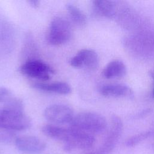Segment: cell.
Returning <instances> with one entry per match:
<instances>
[{
  "instance_id": "obj_14",
  "label": "cell",
  "mask_w": 154,
  "mask_h": 154,
  "mask_svg": "<svg viewBox=\"0 0 154 154\" xmlns=\"http://www.w3.org/2000/svg\"><path fill=\"white\" fill-rule=\"evenodd\" d=\"M126 67L123 61L114 60L110 61L102 71L103 76L106 79L120 78L125 75Z\"/></svg>"
},
{
  "instance_id": "obj_22",
  "label": "cell",
  "mask_w": 154,
  "mask_h": 154,
  "mask_svg": "<svg viewBox=\"0 0 154 154\" xmlns=\"http://www.w3.org/2000/svg\"><path fill=\"white\" fill-rule=\"evenodd\" d=\"M149 74H150V76L154 79V67H153V68L150 71Z\"/></svg>"
},
{
  "instance_id": "obj_10",
  "label": "cell",
  "mask_w": 154,
  "mask_h": 154,
  "mask_svg": "<svg viewBox=\"0 0 154 154\" xmlns=\"http://www.w3.org/2000/svg\"><path fill=\"white\" fill-rule=\"evenodd\" d=\"M70 64L73 67H85L92 70L97 67L99 57L94 51L90 49H83L71 58Z\"/></svg>"
},
{
  "instance_id": "obj_9",
  "label": "cell",
  "mask_w": 154,
  "mask_h": 154,
  "mask_svg": "<svg viewBox=\"0 0 154 154\" xmlns=\"http://www.w3.org/2000/svg\"><path fill=\"white\" fill-rule=\"evenodd\" d=\"M14 144L19 150L26 154L40 153L46 148V144L43 140L33 135L17 137Z\"/></svg>"
},
{
  "instance_id": "obj_11",
  "label": "cell",
  "mask_w": 154,
  "mask_h": 154,
  "mask_svg": "<svg viewBox=\"0 0 154 154\" xmlns=\"http://www.w3.org/2000/svg\"><path fill=\"white\" fill-rule=\"evenodd\" d=\"M93 4L98 15L109 19H116L123 5L120 1L108 0H96L93 2Z\"/></svg>"
},
{
  "instance_id": "obj_1",
  "label": "cell",
  "mask_w": 154,
  "mask_h": 154,
  "mask_svg": "<svg viewBox=\"0 0 154 154\" xmlns=\"http://www.w3.org/2000/svg\"><path fill=\"white\" fill-rule=\"evenodd\" d=\"M125 45L129 52L138 57L154 55V29H145L132 33L125 38Z\"/></svg>"
},
{
  "instance_id": "obj_21",
  "label": "cell",
  "mask_w": 154,
  "mask_h": 154,
  "mask_svg": "<svg viewBox=\"0 0 154 154\" xmlns=\"http://www.w3.org/2000/svg\"><path fill=\"white\" fill-rule=\"evenodd\" d=\"M28 2L31 6H32L33 7H35V8L38 7L40 4V1H37V0H30L28 1Z\"/></svg>"
},
{
  "instance_id": "obj_7",
  "label": "cell",
  "mask_w": 154,
  "mask_h": 154,
  "mask_svg": "<svg viewBox=\"0 0 154 154\" xmlns=\"http://www.w3.org/2000/svg\"><path fill=\"white\" fill-rule=\"evenodd\" d=\"M20 70L27 76L43 81L49 80L51 75L54 73V70L49 65L40 60H28L20 66Z\"/></svg>"
},
{
  "instance_id": "obj_20",
  "label": "cell",
  "mask_w": 154,
  "mask_h": 154,
  "mask_svg": "<svg viewBox=\"0 0 154 154\" xmlns=\"http://www.w3.org/2000/svg\"><path fill=\"white\" fill-rule=\"evenodd\" d=\"M11 97V93L8 88L0 87V103L7 102Z\"/></svg>"
},
{
  "instance_id": "obj_6",
  "label": "cell",
  "mask_w": 154,
  "mask_h": 154,
  "mask_svg": "<svg viewBox=\"0 0 154 154\" xmlns=\"http://www.w3.org/2000/svg\"><path fill=\"white\" fill-rule=\"evenodd\" d=\"M72 35L70 23L61 17H56L50 24L47 34V40L52 45L59 46L67 43Z\"/></svg>"
},
{
  "instance_id": "obj_5",
  "label": "cell",
  "mask_w": 154,
  "mask_h": 154,
  "mask_svg": "<svg viewBox=\"0 0 154 154\" xmlns=\"http://www.w3.org/2000/svg\"><path fill=\"white\" fill-rule=\"evenodd\" d=\"M31 119L23 111L0 109V129L9 131H23L31 126Z\"/></svg>"
},
{
  "instance_id": "obj_18",
  "label": "cell",
  "mask_w": 154,
  "mask_h": 154,
  "mask_svg": "<svg viewBox=\"0 0 154 154\" xmlns=\"http://www.w3.org/2000/svg\"><path fill=\"white\" fill-rule=\"evenodd\" d=\"M3 108L16 111H23L22 101L20 99L15 97H11L5 102Z\"/></svg>"
},
{
  "instance_id": "obj_4",
  "label": "cell",
  "mask_w": 154,
  "mask_h": 154,
  "mask_svg": "<svg viewBox=\"0 0 154 154\" xmlns=\"http://www.w3.org/2000/svg\"><path fill=\"white\" fill-rule=\"evenodd\" d=\"M96 143L94 135L70 126L66 140L63 143L64 150L79 149L84 151L93 149Z\"/></svg>"
},
{
  "instance_id": "obj_12",
  "label": "cell",
  "mask_w": 154,
  "mask_h": 154,
  "mask_svg": "<svg viewBox=\"0 0 154 154\" xmlns=\"http://www.w3.org/2000/svg\"><path fill=\"white\" fill-rule=\"evenodd\" d=\"M100 93L106 97H125L133 95L132 90L128 86L121 84H108L100 87Z\"/></svg>"
},
{
  "instance_id": "obj_16",
  "label": "cell",
  "mask_w": 154,
  "mask_h": 154,
  "mask_svg": "<svg viewBox=\"0 0 154 154\" xmlns=\"http://www.w3.org/2000/svg\"><path fill=\"white\" fill-rule=\"evenodd\" d=\"M67 10L71 19L79 26L84 25L87 22V17L85 14L76 6L69 4L66 5Z\"/></svg>"
},
{
  "instance_id": "obj_19",
  "label": "cell",
  "mask_w": 154,
  "mask_h": 154,
  "mask_svg": "<svg viewBox=\"0 0 154 154\" xmlns=\"http://www.w3.org/2000/svg\"><path fill=\"white\" fill-rule=\"evenodd\" d=\"M17 137L11 131L7 129H0V142L6 144L11 143L13 142L14 143Z\"/></svg>"
},
{
  "instance_id": "obj_8",
  "label": "cell",
  "mask_w": 154,
  "mask_h": 154,
  "mask_svg": "<svg viewBox=\"0 0 154 154\" xmlns=\"http://www.w3.org/2000/svg\"><path fill=\"white\" fill-rule=\"evenodd\" d=\"M43 115L46 119L55 124L70 123L74 117L72 109L62 104H55L47 107Z\"/></svg>"
},
{
  "instance_id": "obj_15",
  "label": "cell",
  "mask_w": 154,
  "mask_h": 154,
  "mask_svg": "<svg viewBox=\"0 0 154 154\" xmlns=\"http://www.w3.org/2000/svg\"><path fill=\"white\" fill-rule=\"evenodd\" d=\"M41 131L46 137L63 143L67 137L69 128L48 124L43 125L41 128Z\"/></svg>"
},
{
  "instance_id": "obj_2",
  "label": "cell",
  "mask_w": 154,
  "mask_h": 154,
  "mask_svg": "<svg viewBox=\"0 0 154 154\" xmlns=\"http://www.w3.org/2000/svg\"><path fill=\"white\" fill-rule=\"evenodd\" d=\"M70 125L72 128L94 135L102 133L107 127V122L104 117L90 111L81 112L74 116Z\"/></svg>"
},
{
  "instance_id": "obj_3",
  "label": "cell",
  "mask_w": 154,
  "mask_h": 154,
  "mask_svg": "<svg viewBox=\"0 0 154 154\" xmlns=\"http://www.w3.org/2000/svg\"><path fill=\"white\" fill-rule=\"evenodd\" d=\"M123 129V125L120 118L112 116L110 128L102 144L96 149L84 151L82 154H110L120 137Z\"/></svg>"
},
{
  "instance_id": "obj_23",
  "label": "cell",
  "mask_w": 154,
  "mask_h": 154,
  "mask_svg": "<svg viewBox=\"0 0 154 154\" xmlns=\"http://www.w3.org/2000/svg\"><path fill=\"white\" fill-rule=\"evenodd\" d=\"M152 97L154 99V86H153V90H152Z\"/></svg>"
},
{
  "instance_id": "obj_17",
  "label": "cell",
  "mask_w": 154,
  "mask_h": 154,
  "mask_svg": "<svg viewBox=\"0 0 154 154\" xmlns=\"http://www.w3.org/2000/svg\"><path fill=\"white\" fill-rule=\"evenodd\" d=\"M151 132L150 131L143 132L129 137L125 141V144L128 147H133L149 138Z\"/></svg>"
},
{
  "instance_id": "obj_13",
  "label": "cell",
  "mask_w": 154,
  "mask_h": 154,
  "mask_svg": "<svg viewBox=\"0 0 154 154\" xmlns=\"http://www.w3.org/2000/svg\"><path fill=\"white\" fill-rule=\"evenodd\" d=\"M32 87L39 90L60 94H68L72 91L70 86L64 82H55L52 83L35 82L32 84Z\"/></svg>"
}]
</instances>
